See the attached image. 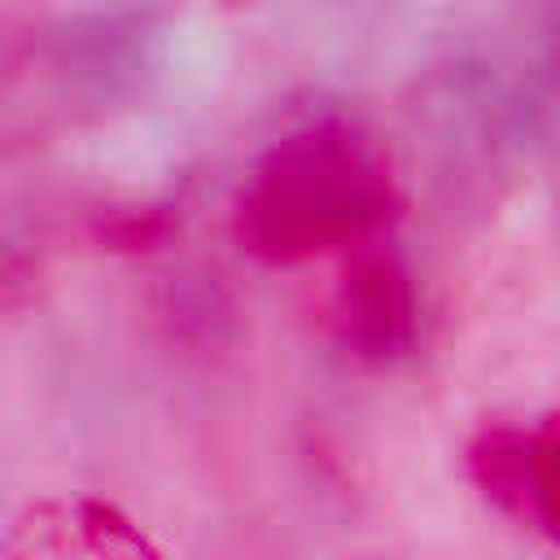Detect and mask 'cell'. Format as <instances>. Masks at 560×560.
<instances>
[{"label": "cell", "instance_id": "1", "mask_svg": "<svg viewBox=\"0 0 560 560\" xmlns=\"http://www.w3.org/2000/svg\"><path fill=\"white\" fill-rule=\"evenodd\" d=\"M459 118L490 158H534L560 127V0H525L455 70Z\"/></svg>", "mask_w": 560, "mask_h": 560}]
</instances>
